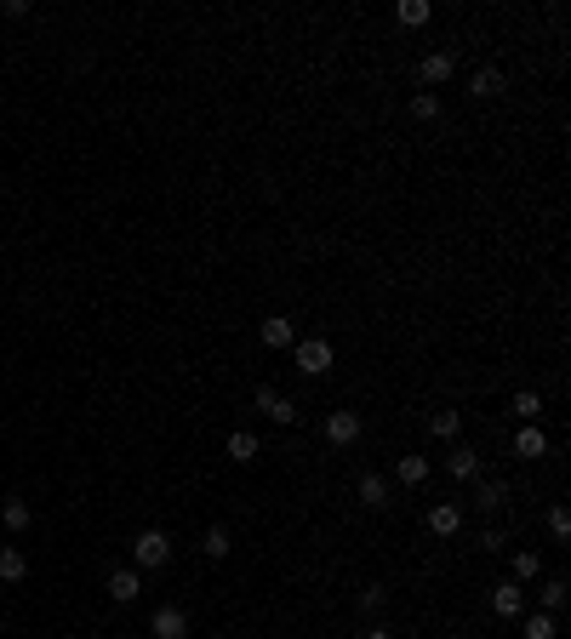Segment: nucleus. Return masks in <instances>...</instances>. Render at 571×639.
Masks as SVG:
<instances>
[{"mask_svg": "<svg viewBox=\"0 0 571 639\" xmlns=\"http://www.w3.org/2000/svg\"><path fill=\"white\" fill-rule=\"evenodd\" d=\"M360 428H366L360 411H332V417H326V440H332V445H354V440H360Z\"/></svg>", "mask_w": 571, "mask_h": 639, "instance_id": "1a4fd4ad", "label": "nucleus"}, {"mask_svg": "<svg viewBox=\"0 0 571 639\" xmlns=\"http://www.w3.org/2000/svg\"><path fill=\"white\" fill-rule=\"evenodd\" d=\"M508 411H515L520 423H543V394H532V388H520V394L508 400Z\"/></svg>", "mask_w": 571, "mask_h": 639, "instance_id": "dca6fc26", "label": "nucleus"}, {"mask_svg": "<svg viewBox=\"0 0 571 639\" xmlns=\"http://www.w3.org/2000/svg\"><path fill=\"white\" fill-rule=\"evenodd\" d=\"M549 537H554V542H571V508H566V503L549 508Z\"/></svg>", "mask_w": 571, "mask_h": 639, "instance_id": "a878e982", "label": "nucleus"}, {"mask_svg": "<svg viewBox=\"0 0 571 639\" xmlns=\"http://www.w3.org/2000/svg\"><path fill=\"white\" fill-rule=\"evenodd\" d=\"M503 503H508V486H503V479H480V486H474V508L497 514Z\"/></svg>", "mask_w": 571, "mask_h": 639, "instance_id": "2eb2a0df", "label": "nucleus"}, {"mask_svg": "<svg viewBox=\"0 0 571 639\" xmlns=\"http://www.w3.org/2000/svg\"><path fill=\"white\" fill-rule=\"evenodd\" d=\"M537 576H543V559H537L532 548H520L515 554V583H537Z\"/></svg>", "mask_w": 571, "mask_h": 639, "instance_id": "393cba45", "label": "nucleus"}, {"mask_svg": "<svg viewBox=\"0 0 571 639\" xmlns=\"http://www.w3.org/2000/svg\"><path fill=\"white\" fill-rule=\"evenodd\" d=\"M554 634H560V628H554L549 611H532V617H526V639H554Z\"/></svg>", "mask_w": 571, "mask_h": 639, "instance_id": "bb28decb", "label": "nucleus"}, {"mask_svg": "<svg viewBox=\"0 0 571 639\" xmlns=\"http://www.w3.org/2000/svg\"><path fill=\"white\" fill-rule=\"evenodd\" d=\"M291 342H298V325H291L286 315H269L264 320V349H286L291 354Z\"/></svg>", "mask_w": 571, "mask_h": 639, "instance_id": "ddd939ff", "label": "nucleus"}, {"mask_svg": "<svg viewBox=\"0 0 571 639\" xmlns=\"http://www.w3.org/2000/svg\"><path fill=\"white\" fill-rule=\"evenodd\" d=\"M0 520H6V531H29V525H35V508H29L23 497H6V503H0Z\"/></svg>", "mask_w": 571, "mask_h": 639, "instance_id": "4468645a", "label": "nucleus"}, {"mask_svg": "<svg viewBox=\"0 0 571 639\" xmlns=\"http://www.w3.org/2000/svg\"><path fill=\"white\" fill-rule=\"evenodd\" d=\"M29 576V554L23 548H0V583H23Z\"/></svg>", "mask_w": 571, "mask_h": 639, "instance_id": "f3484780", "label": "nucleus"}, {"mask_svg": "<svg viewBox=\"0 0 571 639\" xmlns=\"http://www.w3.org/2000/svg\"><path fill=\"white\" fill-rule=\"evenodd\" d=\"M354 497H360V508H389V474H360V486H354Z\"/></svg>", "mask_w": 571, "mask_h": 639, "instance_id": "9b49d317", "label": "nucleus"}, {"mask_svg": "<svg viewBox=\"0 0 571 639\" xmlns=\"http://www.w3.org/2000/svg\"><path fill=\"white\" fill-rule=\"evenodd\" d=\"M469 91H474V98H497V91H503V69H474Z\"/></svg>", "mask_w": 571, "mask_h": 639, "instance_id": "5701e85b", "label": "nucleus"}, {"mask_svg": "<svg viewBox=\"0 0 571 639\" xmlns=\"http://www.w3.org/2000/svg\"><path fill=\"white\" fill-rule=\"evenodd\" d=\"M515 457H526V462L549 457V434H543V423H520V434H515Z\"/></svg>", "mask_w": 571, "mask_h": 639, "instance_id": "0eeeda50", "label": "nucleus"}, {"mask_svg": "<svg viewBox=\"0 0 571 639\" xmlns=\"http://www.w3.org/2000/svg\"><path fill=\"white\" fill-rule=\"evenodd\" d=\"M480 548H486V554H503L508 537H503V531H480Z\"/></svg>", "mask_w": 571, "mask_h": 639, "instance_id": "c756f323", "label": "nucleus"}, {"mask_svg": "<svg viewBox=\"0 0 571 639\" xmlns=\"http://www.w3.org/2000/svg\"><path fill=\"white\" fill-rule=\"evenodd\" d=\"M428 531L452 542L463 531V503H428Z\"/></svg>", "mask_w": 571, "mask_h": 639, "instance_id": "39448f33", "label": "nucleus"}, {"mask_svg": "<svg viewBox=\"0 0 571 639\" xmlns=\"http://www.w3.org/2000/svg\"><path fill=\"white\" fill-rule=\"evenodd\" d=\"M537 600H543V611H549V617H554V611H566V600H571L566 576H549V583H543V594H537Z\"/></svg>", "mask_w": 571, "mask_h": 639, "instance_id": "412c9836", "label": "nucleus"}, {"mask_svg": "<svg viewBox=\"0 0 571 639\" xmlns=\"http://www.w3.org/2000/svg\"><path fill=\"white\" fill-rule=\"evenodd\" d=\"M457 74V52H428L423 64H418V81L423 86H440V81H452Z\"/></svg>", "mask_w": 571, "mask_h": 639, "instance_id": "6e6552de", "label": "nucleus"}, {"mask_svg": "<svg viewBox=\"0 0 571 639\" xmlns=\"http://www.w3.org/2000/svg\"><path fill=\"white\" fill-rule=\"evenodd\" d=\"M411 115H418V120H440V98H435V91H418V98H411Z\"/></svg>", "mask_w": 571, "mask_h": 639, "instance_id": "cd10ccee", "label": "nucleus"}, {"mask_svg": "<svg viewBox=\"0 0 571 639\" xmlns=\"http://www.w3.org/2000/svg\"><path fill=\"white\" fill-rule=\"evenodd\" d=\"M291 366H298L303 377H326L332 371V342L326 337H298L291 342Z\"/></svg>", "mask_w": 571, "mask_h": 639, "instance_id": "f257e3e1", "label": "nucleus"}, {"mask_svg": "<svg viewBox=\"0 0 571 639\" xmlns=\"http://www.w3.org/2000/svg\"><path fill=\"white\" fill-rule=\"evenodd\" d=\"M149 634L154 639H189V611H183V605H160V611L149 617Z\"/></svg>", "mask_w": 571, "mask_h": 639, "instance_id": "20e7f679", "label": "nucleus"}, {"mask_svg": "<svg viewBox=\"0 0 571 639\" xmlns=\"http://www.w3.org/2000/svg\"><path fill=\"white\" fill-rule=\"evenodd\" d=\"M229 462H257V434H246V428H235L229 434Z\"/></svg>", "mask_w": 571, "mask_h": 639, "instance_id": "a211bd4d", "label": "nucleus"}, {"mask_svg": "<svg viewBox=\"0 0 571 639\" xmlns=\"http://www.w3.org/2000/svg\"><path fill=\"white\" fill-rule=\"evenodd\" d=\"M394 18H400V29H423L428 18H435V6H428V0H400Z\"/></svg>", "mask_w": 571, "mask_h": 639, "instance_id": "6ab92c4d", "label": "nucleus"}, {"mask_svg": "<svg viewBox=\"0 0 571 639\" xmlns=\"http://www.w3.org/2000/svg\"><path fill=\"white\" fill-rule=\"evenodd\" d=\"M457 428H463V417L452 411V405H446V411H435V417H428V434H435V440H457Z\"/></svg>", "mask_w": 571, "mask_h": 639, "instance_id": "4be33fe9", "label": "nucleus"}, {"mask_svg": "<svg viewBox=\"0 0 571 639\" xmlns=\"http://www.w3.org/2000/svg\"><path fill=\"white\" fill-rule=\"evenodd\" d=\"M360 639H394V634H389V628H366Z\"/></svg>", "mask_w": 571, "mask_h": 639, "instance_id": "7c9ffc66", "label": "nucleus"}, {"mask_svg": "<svg viewBox=\"0 0 571 639\" xmlns=\"http://www.w3.org/2000/svg\"><path fill=\"white\" fill-rule=\"evenodd\" d=\"M132 566H137V571L172 566V537H166V531H137V542H132Z\"/></svg>", "mask_w": 571, "mask_h": 639, "instance_id": "f03ea898", "label": "nucleus"}, {"mask_svg": "<svg viewBox=\"0 0 571 639\" xmlns=\"http://www.w3.org/2000/svg\"><path fill=\"white\" fill-rule=\"evenodd\" d=\"M491 611H497V617H526V588H520L515 576L497 583V588H491Z\"/></svg>", "mask_w": 571, "mask_h": 639, "instance_id": "423d86ee", "label": "nucleus"}, {"mask_svg": "<svg viewBox=\"0 0 571 639\" xmlns=\"http://www.w3.org/2000/svg\"><path fill=\"white\" fill-rule=\"evenodd\" d=\"M394 479H400V486H423V479H428V457H400Z\"/></svg>", "mask_w": 571, "mask_h": 639, "instance_id": "aec40b11", "label": "nucleus"}, {"mask_svg": "<svg viewBox=\"0 0 571 639\" xmlns=\"http://www.w3.org/2000/svg\"><path fill=\"white\" fill-rule=\"evenodd\" d=\"M229 548H235V542H229L223 525H212V531L200 537V554H206V559H229Z\"/></svg>", "mask_w": 571, "mask_h": 639, "instance_id": "b1692460", "label": "nucleus"}, {"mask_svg": "<svg viewBox=\"0 0 571 639\" xmlns=\"http://www.w3.org/2000/svg\"><path fill=\"white\" fill-rule=\"evenodd\" d=\"M137 594H143V571H126V566L109 571V600L115 605H132Z\"/></svg>", "mask_w": 571, "mask_h": 639, "instance_id": "f8f14e48", "label": "nucleus"}, {"mask_svg": "<svg viewBox=\"0 0 571 639\" xmlns=\"http://www.w3.org/2000/svg\"><path fill=\"white\" fill-rule=\"evenodd\" d=\"M446 474H452V479H480V451H474V445H452V451H446Z\"/></svg>", "mask_w": 571, "mask_h": 639, "instance_id": "9d476101", "label": "nucleus"}, {"mask_svg": "<svg viewBox=\"0 0 571 639\" xmlns=\"http://www.w3.org/2000/svg\"><path fill=\"white\" fill-rule=\"evenodd\" d=\"M360 611H383V588H377V583L360 588Z\"/></svg>", "mask_w": 571, "mask_h": 639, "instance_id": "c85d7f7f", "label": "nucleus"}, {"mask_svg": "<svg viewBox=\"0 0 571 639\" xmlns=\"http://www.w3.org/2000/svg\"><path fill=\"white\" fill-rule=\"evenodd\" d=\"M257 411H264V417H269V423H281V428H291V423H298V417H303V411H298V405H291V400L281 394V388H269V383H264V388H257Z\"/></svg>", "mask_w": 571, "mask_h": 639, "instance_id": "7ed1b4c3", "label": "nucleus"}]
</instances>
